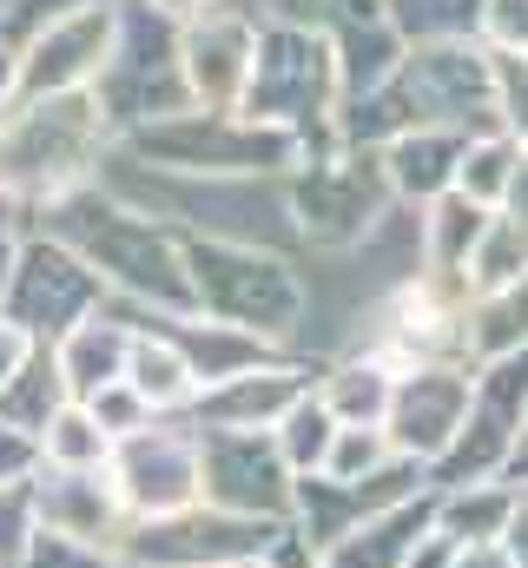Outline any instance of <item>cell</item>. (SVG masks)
<instances>
[{"label":"cell","instance_id":"1","mask_svg":"<svg viewBox=\"0 0 528 568\" xmlns=\"http://www.w3.org/2000/svg\"><path fill=\"white\" fill-rule=\"evenodd\" d=\"M185 278H192V311H205L212 324H232L258 344H284L304 324V284L297 272L258 252V245H225V239H192L185 245Z\"/></svg>","mask_w":528,"mask_h":568},{"label":"cell","instance_id":"2","mask_svg":"<svg viewBox=\"0 0 528 568\" xmlns=\"http://www.w3.org/2000/svg\"><path fill=\"white\" fill-rule=\"evenodd\" d=\"M337 100H344V87H337L331 33L324 27H271L258 40V60H252L238 120L271 126V133H291V140L304 145L311 120H331Z\"/></svg>","mask_w":528,"mask_h":568},{"label":"cell","instance_id":"3","mask_svg":"<svg viewBox=\"0 0 528 568\" xmlns=\"http://www.w3.org/2000/svg\"><path fill=\"white\" fill-rule=\"evenodd\" d=\"M390 205L396 199H390V185H384L377 152H331V159L297 165V179H291V219L324 252L364 245Z\"/></svg>","mask_w":528,"mask_h":568},{"label":"cell","instance_id":"4","mask_svg":"<svg viewBox=\"0 0 528 568\" xmlns=\"http://www.w3.org/2000/svg\"><path fill=\"white\" fill-rule=\"evenodd\" d=\"M199 496H212V509L245 523H284L291 469L277 463L271 429H212L199 443Z\"/></svg>","mask_w":528,"mask_h":568},{"label":"cell","instance_id":"5","mask_svg":"<svg viewBox=\"0 0 528 568\" xmlns=\"http://www.w3.org/2000/svg\"><path fill=\"white\" fill-rule=\"evenodd\" d=\"M469 364H409L396 371L390 410H384V436L403 463H416L423 476L449 456L456 429L469 417Z\"/></svg>","mask_w":528,"mask_h":568},{"label":"cell","instance_id":"6","mask_svg":"<svg viewBox=\"0 0 528 568\" xmlns=\"http://www.w3.org/2000/svg\"><path fill=\"white\" fill-rule=\"evenodd\" d=\"M113 40L120 20L100 0H73V13L47 20L27 53H20V93L33 100H60V93H87V80H100L113 67Z\"/></svg>","mask_w":528,"mask_h":568},{"label":"cell","instance_id":"7","mask_svg":"<svg viewBox=\"0 0 528 568\" xmlns=\"http://www.w3.org/2000/svg\"><path fill=\"white\" fill-rule=\"evenodd\" d=\"M252 60H258V27L245 13L212 7V13L185 20V33H179V80H185L192 106H205V113H238Z\"/></svg>","mask_w":528,"mask_h":568},{"label":"cell","instance_id":"8","mask_svg":"<svg viewBox=\"0 0 528 568\" xmlns=\"http://www.w3.org/2000/svg\"><path fill=\"white\" fill-rule=\"evenodd\" d=\"M120 483H126L132 509H152V516H179V509H192V503H199V443L145 424L139 436H126Z\"/></svg>","mask_w":528,"mask_h":568},{"label":"cell","instance_id":"9","mask_svg":"<svg viewBox=\"0 0 528 568\" xmlns=\"http://www.w3.org/2000/svg\"><path fill=\"white\" fill-rule=\"evenodd\" d=\"M429 529H436V489H416V496H403L384 516L357 523L351 536H337V542L317 549V556H324V568H403L409 549H416Z\"/></svg>","mask_w":528,"mask_h":568},{"label":"cell","instance_id":"10","mask_svg":"<svg viewBox=\"0 0 528 568\" xmlns=\"http://www.w3.org/2000/svg\"><path fill=\"white\" fill-rule=\"evenodd\" d=\"M463 140H469V133H449V126H409V133H396L390 145H377V165H384L390 199L436 205L443 192H456Z\"/></svg>","mask_w":528,"mask_h":568},{"label":"cell","instance_id":"11","mask_svg":"<svg viewBox=\"0 0 528 568\" xmlns=\"http://www.w3.org/2000/svg\"><path fill=\"white\" fill-rule=\"evenodd\" d=\"M311 397V377L297 364H252L238 377H225L199 410L212 417V429H277V417Z\"/></svg>","mask_w":528,"mask_h":568},{"label":"cell","instance_id":"12","mask_svg":"<svg viewBox=\"0 0 528 568\" xmlns=\"http://www.w3.org/2000/svg\"><path fill=\"white\" fill-rule=\"evenodd\" d=\"M483 225H489V212L469 205L463 192H443L436 205H423V225H416V278L469 284V252H476Z\"/></svg>","mask_w":528,"mask_h":568},{"label":"cell","instance_id":"13","mask_svg":"<svg viewBox=\"0 0 528 568\" xmlns=\"http://www.w3.org/2000/svg\"><path fill=\"white\" fill-rule=\"evenodd\" d=\"M390 390H396V371L384 357H370V351H357V357H344V364H331L324 371V384L311 390L337 424H377L384 429V410H390Z\"/></svg>","mask_w":528,"mask_h":568},{"label":"cell","instance_id":"14","mask_svg":"<svg viewBox=\"0 0 528 568\" xmlns=\"http://www.w3.org/2000/svg\"><path fill=\"white\" fill-rule=\"evenodd\" d=\"M516 509V483H463V489H436V529L449 542H502Z\"/></svg>","mask_w":528,"mask_h":568},{"label":"cell","instance_id":"15","mask_svg":"<svg viewBox=\"0 0 528 568\" xmlns=\"http://www.w3.org/2000/svg\"><path fill=\"white\" fill-rule=\"evenodd\" d=\"M126 384L139 390L145 410H165V404H192V397H199V377H192L179 337H132Z\"/></svg>","mask_w":528,"mask_h":568},{"label":"cell","instance_id":"16","mask_svg":"<svg viewBox=\"0 0 528 568\" xmlns=\"http://www.w3.org/2000/svg\"><path fill=\"white\" fill-rule=\"evenodd\" d=\"M463 351H469V364L528 351V278L469 304V317H463Z\"/></svg>","mask_w":528,"mask_h":568},{"label":"cell","instance_id":"17","mask_svg":"<svg viewBox=\"0 0 528 568\" xmlns=\"http://www.w3.org/2000/svg\"><path fill=\"white\" fill-rule=\"evenodd\" d=\"M522 278H528V225L489 212V225H483V239L469 252V291L496 297V291H509V284H522Z\"/></svg>","mask_w":528,"mask_h":568},{"label":"cell","instance_id":"18","mask_svg":"<svg viewBox=\"0 0 528 568\" xmlns=\"http://www.w3.org/2000/svg\"><path fill=\"white\" fill-rule=\"evenodd\" d=\"M516 159H522V145L509 140V133H469V140H463V159H456V192H463L469 205L496 212L502 192H509Z\"/></svg>","mask_w":528,"mask_h":568},{"label":"cell","instance_id":"19","mask_svg":"<svg viewBox=\"0 0 528 568\" xmlns=\"http://www.w3.org/2000/svg\"><path fill=\"white\" fill-rule=\"evenodd\" d=\"M331 436H337V417L317 404V397H297L284 417H277V429H271V443H277V463L291 469V483L297 476H317L324 469V456H331Z\"/></svg>","mask_w":528,"mask_h":568},{"label":"cell","instance_id":"20","mask_svg":"<svg viewBox=\"0 0 528 568\" xmlns=\"http://www.w3.org/2000/svg\"><path fill=\"white\" fill-rule=\"evenodd\" d=\"M390 463H403L390 449V436L377 424H337V436H331V456H324V483H370V476H384Z\"/></svg>","mask_w":528,"mask_h":568},{"label":"cell","instance_id":"21","mask_svg":"<svg viewBox=\"0 0 528 568\" xmlns=\"http://www.w3.org/2000/svg\"><path fill=\"white\" fill-rule=\"evenodd\" d=\"M489 93H496V126L528 145V53H489Z\"/></svg>","mask_w":528,"mask_h":568},{"label":"cell","instance_id":"22","mask_svg":"<svg viewBox=\"0 0 528 568\" xmlns=\"http://www.w3.org/2000/svg\"><path fill=\"white\" fill-rule=\"evenodd\" d=\"M47 449H53L60 463H73V469H93V463H100V456L113 449V436H106V429L93 424L87 410H67L60 424L47 429Z\"/></svg>","mask_w":528,"mask_h":568},{"label":"cell","instance_id":"23","mask_svg":"<svg viewBox=\"0 0 528 568\" xmlns=\"http://www.w3.org/2000/svg\"><path fill=\"white\" fill-rule=\"evenodd\" d=\"M483 53H528V0H476Z\"/></svg>","mask_w":528,"mask_h":568},{"label":"cell","instance_id":"24","mask_svg":"<svg viewBox=\"0 0 528 568\" xmlns=\"http://www.w3.org/2000/svg\"><path fill=\"white\" fill-rule=\"evenodd\" d=\"M449 568H516V556L502 542H456V562Z\"/></svg>","mask_w":528,"mask_h":568},{"label":"cell","instance_id":"25","mask_svg":"<svg viewBox=\"0 0 528 568\" xmlns=\"http://www.w3.org/2000/svg\"><path fill=\"white\" fill-rule=\"evenodd\" d=\"M502 219H516V225H528V145L522 159H516V172H509V192H502V205H496Z\"/></svg>","mask_w":528,"mask_h":568},{"label":"cell","instance_id":"26","mask_svg":"<svg viewBox=\"0 0 528 568\" xmlns=\"http://www.w3.org/2000/svg\"><path fill=\"white\" fill-rule=\"evenodd\" d=\"M449 562H456V542H449L443 529H429V536L409 549V562H403V568H449Z\"/></svg>","mask_w":528,"mask_h":568},{"label":"cell","instance_id":"27","mask_svg":"<svg viewBox=\"0 0 528 568\" xmlns=\"http://www.w3.org/2000/svg\"><path fill=\"white\" fill-rule=\"evenodd\" d=\"M502 549L516 556V568H528V489H516V509H509V529H502Z\"/></svg>","mask_w":528,"mask_h":568},{"label":"cell","instance_id":"28","mask_svg":"<svg viewBox=\"0 0 528 568\" xmlns=\"http://www.w3.org/2000/svg\"><path fill=\"white\" fill-rule=\"evenodd\" d=\"M502 483H516V489H528V410H522V429H516V443H509V463H502Z\"/></svg>","mask_w":528,"mask_h":568},{"label":"cell","instance_id":"29","mask_svg":"<svg viewBox=\"0 0 528 568\" xmlns=\"http://www.w3.org/2000/svg\"><path fill=\"white\" fill-rule=\"evenodd\" d=\"M152 7H159L165 20H199V13H212L219 0H152Z\"/></svg>","mask_w":528,"mask_h":568},{"label":"cell","instance_id":"30","mask_svg":"<svg viewBox=\"0 0 528 568\" xmlns=\"http://www.w3.org/2000/svg\"><path fill=\"white\" fill-rule=\"evenodd\" d=\"M232 568H264V556H258V562H232Z\"/></svg>","mask_w":528,"mask_h":568}]
</instances>
